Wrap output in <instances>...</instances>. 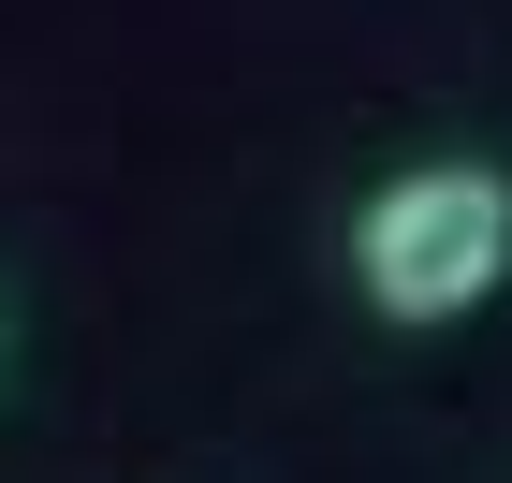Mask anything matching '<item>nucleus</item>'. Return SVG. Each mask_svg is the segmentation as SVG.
<instances>
[{
	"label": "nucleus",
	"instance_id": "1",
	"mask_svg": "<svg viewBox=\"0 0 512 483\" xmlns=\"http://www.w3.org/2000/svg\"><path fill=\"white\" fill-rule=\"evenodd\" d=\"M352 293L395 337H439V322L498 308L512 293V161H469V147L395 161L352 205Z\"/></svg>",
	"mask_w": 512,
	"mask_h": 483
},
{
	"label": "nucleus",
	"instance_id": "2",
	"mask_svg": "<svg viewBox=\"0 0 512 483\" xmlns=\"http://www.w3.org/2000/svg\"><path fill=\"white\" fill-rule=\"evenodd\" d=\"M0 381H15V293H0Z\"/></svg>",
	"mask_w": 512,
	"mask_h": 483
}]
</instances>
